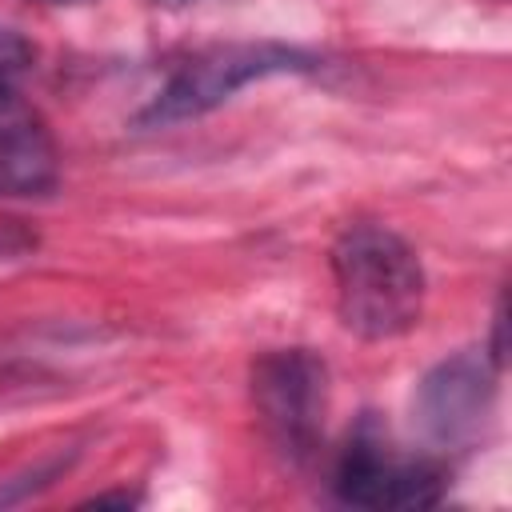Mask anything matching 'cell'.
I'll list each match as a JSON object with an SVG mask.
<instances>
[{
    "mask_svg": "<svg viewBox=\"0 0 512 512\" xmlns=\"http://www.w3.org/2000/svg\"><path fill=\"white\" fill-rule=\"evenodd\" d=\"M316 56L280 44V40H232V44H212L196 56H188L172 80L148 100V108L136 116L140 128H172L196 116H208L212 108L228 104L240 88L284 76V72H312Z\"/></svg>",
    "mask_w": 512,
    "mask_h": 512,
    "instance_id": "cell-2",
    "label": "cell"
},
{
    "mask_svg": "<svg viewBox=\"0 0 512 512\" xmlns=\"http://www.w3.org/2000/svg\"><path fill=\"white\" fill-rule=\"evenodd\" d=\"M44 4H84V0H44Z\"/></svg>",
    "mask_w": 512,
    "mask_h": 512,
    "instance_id": "cell-8",
    "label": "cell"
},
{
    "mask_svg": "<svg viewBox=\"0 0 512 512\" xmlns=\"http://www.w3.org/2000/svg\"><path fill=\"white\" fill-rule=\"evenodd\" d=\"M32 64V40L20 28L0 24V184L20 192H44L56 180L52 136L20 88Z\"/></svg>",
    "mask_w": 512,
    "mask_h": 512,
    "instance_id": "cell-6",
    "label": "cell"
},
{
    "mask_svg": "<svg viewBox=\"0 0 512 512\" xmlns=\"http://www.w3.org/2000/svg\"><path fill=\"white\" fill-rule=\"evenodd\" d=\"M32 248H36V236H32L24 224L0 220V264H4V260H20V256L32 252Z\"/></svg>",
    "mask_w": 512,
    "mask_h": 512,
    "instance_id": "cell-7",
    "label": "cell"
},
{
    "mask_svg": "<svg viewBox=\"0 0 512 512\" xmlns=\"http://www.w3.org/2000/svg\"><path fill=\"white\" fill-rule=\"evenodd\" d=\"M332 488L344 504L356 508H432L444 492V472L424 456L396 452L388 436L364 420L336 460Z\"/></svg>",
    "mask_w": 512,
    "mask_h": 512,
    "instance_id": "cell-5",
    "label": "cell"
},
{
    "mask_svg": "<svg viewBox=\"0 0 512 512\" xmlns=\"http://www.w3.org/2000/svg\"><path fill=\"white\" fill-rule=\"evenodd\" d=\"M252 408L268 444L288 460L304 464L328 416V364L312 348H276L252 364Z\"/></svg>",
    "mask_w": 512,
    "mask_h": 512,
    "instance_id": "cell-3",
    "label": "cell"
},
{
    "mask_svg": "<svg viewBox=\"0 0 512 512\" xmlns=\"http://www.w3.org/2000/svg\"><path fill=\"white\" fill-rule=\"evenodd\" d=\"M336 316L360 340H396L424 316V264L384 224H348L332 244Z\"/></svg>",
    "mask_w": 512,
    "mask_h": 512,
    "instance_id": "cell-1",
    "label": "cell"
},
{
    "mask_svg": "<svg viewBox=\"0 0 512 512\" xmlns=\"http://www.w3.org/2000/svg\"><path fill=\"white\" fill-rule=\"evenodd\" d=\"M496 360L468 348L432 364L412 392V424L432 448H468L496 408Z\"/></svg>",
    "mask_w": 512,
    "mask_h": 512,
    "instance_id": "cell-4",
    "label": "cell"
}]
</instances>
